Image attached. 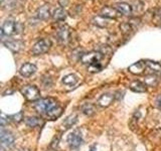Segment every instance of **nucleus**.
I'll use <instances>...</instances> for the list:
<instances>
[{
    "instance_id": "1",
    "label": "nucleus",
    "mask_w": 161,
    "mask_h": 151,
    "mask_svg": "<svg viewBox=\"0 0 161 151\" xmlns=\"http://www.w3.org/2000/svg\"><path fill=\"white\" fill-rule=\"evenodd\" d=\"M58 104L57 100L53 98H44L36 101V103L34 104V108L39 114L47 116L50 111L58 107Z\"/></svg>"
},
{
    "instance_id": "2",
    "label": "nucleus",
    "mask_w": 161,
    "mask_h": 151,
    "mask_svg": "<svg viewBox=\"0 0 161 151\" xmlns=\"http://www.w3.org/2000/svg\"><path fill=\"white\" fill-rule=\"evenodd\" d=\"M102 59L103 54L100 52H90L80 57V62H82V64H87L88 67H90V65H93L95 64H99Z\"/></svg>"
},
{
    "instance_id": "3",
    "label": "nucleus",
    "mask_w": 161,
    "mask_h": 151,
    "mask_svg": "<svg viewBox=\"0 0 161 151\" xmlns=\"http://www.w3.org/2000/svg\"><path fill=\"white\" fill-rule=\"evenodd\" d=\"M21 94L26 98V100L31 101V102L32 101H38L40 97L39 90L35 86H31V85L24 86L21 89Z\"/></svg>"
},
{
    "instance_id": "4",
    "label": "nucleus",
    "mask_w": 161,
    "mask_h": 151,
    "mask_svg": "<svg viewBox=\"0 0 161 151\" xmlns=\"http://www.w3.org/2000/svg\"><path fill=\"white\" fill-rule=\"evenodd\" d=\"M50 47H52V42H50L49 39H47V38L40 39L33 45L32 53L34 55H39V54L45 53L50 48Z\"/></svg>"
},
{
    "instance_id": "5",
    "label": "nucleus",
    "mask_w": 161,
    "mask_h": 151,
    "mask_svg": "<svg viewBox=\"0 0 161 151\" xmlns=\"http://www.w3.org/2000/svg\"><path fill=\"white\" fill-rule=\"evenodd\" d=\"M83 142V136L79 129L74 130L72 133H69L68 136V143L72 149L79 148Z\"/></svg>"
},
{
    "instance_id": "6",
    "label": "nucleus",
    "mask_w": 161,
    "mask_h": 151,
    "mask_svg": "<svg viewBox=\"0 0 161 151\" xmlns=\"http://www.w3.org/2000/svg\"><path fill=\"white\" fill-rule=\"evenodd\" d=\"M18 26L19 24L17 22L13 21V20H6L3 24H2V27H1V34L2 36L5 35H13L15 33L18 32Z\"/></svg>"
},
{
    "instance_id": "7",
    "label": "nucleus",
    "mask_w": 161,
    "mask_h": 151,
    "mask_svg": "<svg viewBox=\"0 0 161 151\" xmlns=\"http://www.w3.org/2000/svg\"><path fill=\"white\" fill-rule=\"evenodd\" d=\"M57 38L60 43H68L70 39V30L68 26H62L57 31Z\"/></svg>"
},
{
    "instance_id": "8",
    "label": "nucleus",
    "mask_w": 161,
    "mask_h": 151,
    "mask_svg": "<svg viewBox=\"0 0 161 151\" xmlns=\"http://www.w3.org/2000/svg\"><path fill=\"white\" fill-rule=\"evenodd\" d=\"M0 140H1V145L3 147L9 148L14 144V136L8 132V131L1 130V136H0Z\"/></svg>"
},
{
    "instance_id": "9",
    "label": "nucleus",
    "mask_w": 161,
    "mask_h": 151,
    "mask_svg": "<svg viewBox=\"0 0 161 151\" xmlns=\"http://www.w3.org/2000/svg\"><path fill=\"white\" fill-rule=\"evenodd\" d=\"M36 65L33 64H24L21 68H20L19 70V73L20 75L22 76V77L24 78H29V77H31V76L36 72Z\"/></svg>"
},
{
    "instance_id": "10",
    "label": "nucleus",
    "mask_w": 161,
    "mask_h": 151,
    "mask_svg": "<svg viewBox=\"0 0 161 151\" xmlns=\"http://www.w3.org/2000/svg\"><path fill=\"white\" fill-rule=\"evenodd\" d=\"M146 67H147V65H146V62L139 60V62L131 64L130 67L128 68V70L133 75H141V74L144 73Z\"/></svg>"
},
{
    "instance_id": "11",
    "label": "nucleus",
    "mask_w": 161,
    "mask_h": 151,
    "mask_svg": "<svg viewBox=\"0 0 161 151\" xmlns=\"http://www.w3.org/2000/svg\"><path fill=\"white\" fill-rule=\"evenodd\" d=\"M4 44L7 48H9L10 50H12L14 53L19 52L24 45V43L21 40H18V39H8L6 42H4Z\"/></svg>"
},
{
    "instance_id": "12",
    "label": "nucleus",
    "mask_w": 161,
    "mask_h": 151,
    "mask_svg": "<svg viewBox=\"0 0 161 151\" xmlns=\"http://www.w3.org/2000/svg\"><path fill=\"white\" fill-rule=\"evenodd\" d=\"M114 97L115 96L112 94H104V95L101 96L100 99L98 100V105L101 106V107H103V108L109 107L114 101Z\"/></svg>"
},
{
    "instance_id": "13",
    "label": "nucleus",
    "mask_w": 161,
    "mask_h": 151,
    "mask_svg": "<svg viewBox=\"0 0 161 151\" xmlns=\"http://www.w3.org/2000/svg\"><path fill=\"white\" fill-rule=\"evenodd\" d=\"M101 15L106 18H116L118 15V10L111 6H105L101 10Z\"/></svg>"
},
{
    "instance_id": "14",
    "label": "nucleus",
    "mask_w": 161,
    "mask_h": 151,
    "mask_svg": "<svg viewBox=\"0 0 161 151\" xmlns=\"http://www.w3.org/2000/svg\"><path fill=\"white\" fill-rule=\"evenodd\" d=\"M36 16L42 20H47L50 16L49 6L47 4H44L42 6H40L36 11Z\"/></svg>"
},
{
    "instance_id": "15",
    "label": "nucleus",
    "mask_w": 161,
    "mask_h": 151,
    "mask_svg": "<svg viewBox=\"0 0 161 151\" xmlns=\"http://www.w3.org/2000/svg\"><path fill=\"white\" fill-rule=\"evenodd\" d=\"M146 86L147 85L140 82V81H134V82L130 84V89L135 93H144L146 92V90H147Z\"/></svg>"
},
{
    "instance_id": "16",
    "label": "nucleus",
    "mask_w": 161,
    "mask_h": 151,
    "mask_svg": "<svg viewBox=\"0 0 161 151\" xmlns=\"http://www.w3.org/2000/svg\"><path fill=\"white\" fill-rule=\"evenodd\" d=\"M116 9L118 10L119 13H122L123 15H130L132 13V7H131V5L125 2H120L116 4Z\"/></svg>"
},
{
    "instance_id": "17",
    "label": "nucleus",
    "mask_w": 161,
    "mask_h": 151,
    "mask_svg": "<svg viewBox=\"0 0 161 151\" xmlns=\"http://www.w3.org/2000/svg\"><path fill=\"white\" fill-rule=\"evenodd\" d=\"M25 123L30 128H35V127H38V126H42L43 124L42 120L40 118L37 117H28L25 120Z\"/></svg>"
},
{
    "instance_id": "18",
    "label": "nucleus",
    "mask_w": 161,
    "mask_h": 151,
    "mask_svg": "<svg viewBox=\"0 0 161 151\" xmlns=\"http://www.w3.org/2000/svg\"><path fill=\"white\" fill-rule=\"evenodd\" d=\"M93 22H94V24H96L99 27H106L108 25L109 20H108V18L102 16V15H98V16H95L93 18Z\"/></svg>"
},
{
    "instance_id": "19",
    "label": "nucleus",
    "mask_w": 161,
    "mask_h": 151,
    "mask_svg": "<svg viewBox=\"0 0 161 151\" xmlns=\"http://www.w3.org/2000/svg\"><path fill=\"white\" fill-rule=\"evenodd\" d=\"M82 112L85 114V115H87V116H93L96 112V108H95V106L93 104H91V103H86L82 106Z\"/></svg>"
},
{
    "instance_id": "20",
    "label": "nucleus",
    "mask_w": 161,
    "mask_h": 151,
    "mask_svg": "<svg viewBox=\"0 0 161 151\" xmlns=\"http://www.w3.org/2000/svg\"><path fill=\"white\" fill-rule=\"evenodd\" d=\"M53 17L54 20H58V21H64V20L67 18V12H65L63 8H58L54 10Z\"/></svg>"
},
{
    "instance_id": "21",
    "label": "nucleus",
    "mask_w": 161,
    "mask_h": 151,
    "mask_svg": "<svg viewBox=\"0 0 161 151\" xmlns=\"http://www.w3.org/2000/svg\"><path fill=\"white\" fill-rule=\"evenodd\" d=\"M146 65H147L148 69L154 74H161V64L159 63L147 60V62H146Z\"/></svg>"
},
{
    "instance_id": "22",
    "label": "nucleus",
    "mask_w": 161,
    "mask_h": 151,
    "mask_svg": "<svg viewBox=\"0 0 161 151\" xmlns=\"http://www.w3.org/2000/svg\"><path fill=\"white\" fill-rule=\"evenodd\" d=\"M63 113V108L62 107H59V106H58V107H55L54 109H53L50 112L45 116L47 118H48L49 120H54V119H57L58 118L60 115H62Z\"/></svg>"
},
{
    "instance_id": "23",
    "label": "nucleus",
    "mask_w": 161,
    "mask_h": 151,
    "mask_svg": "<svg viewBox=\"0 0 161 151\" xmlns=\"http://www.w3.org/2000/svg\"><path fill=\"white\" fill-rule=\"evenodd\" d=\"M77 121H78V116L75 114H74V115H69V117L65 118L63 124H64V127L68 129V128L73 127V126L77 123Z\"/></svg>"
},
{
    "instance_id": "24",
    "label": "nucleus",
    "mask_w": 161,
    "mask_h": 151,
    "mask_svg": "<svg viewBox=\"0 0 161 151\" xmlns=\"http://www.w3.org/2000/svg\"><path fill=\"white\" fill-rule=\"evenodd\" d=\"M78 82V77L74 74H70L63 78V83L67 86H75Z\"/></svg>"
},
{
    "instance_id": "25",
    "label": "nucleus",
    "mask_w": 161,
    "mask_h": 151,
    "mask_svg": "<svg viewBox=\"0 0 161 151\" xmlns=\"http://www.w3.org/2000/svg\"><path fill=\"white\" fill-rule=\"evenodd\" d=\"M158 83V79L156 78L155 75H149L145 77V84L147 86H151V87H154Z\"/></svg>"
},
{
    "instance_id": "26",
    "label": "nucleus",
    "mask_w": 161,
    "mask_h": 151,
    "mask_svg": "<svg viewBox=\"0 0 161 151\" xmlns=\"http://www.w3.org/2000/svg\"><path fill=\"white\" fill-rule=\"evenodd\" d=\"M8 118H9V120H11L14 123H20L23 119V113L20 111V112H18L16 114H13L11 116H9Z\"/></svg>"
},
{
    "instance_id": "27",
    "label": "nucleus",
    "mask_w": 161,
    "mask_h": 151,
    "mask_svg": "<svg viewBox=\"0 0 161 151\" xmlns=\"http://www.w3.org/2000/svg\"><path fill=\"white\" fill-rule=\"evenodd\" d=\"M120 28L123 31V33H125V34H128L129 32H131V30H133L132 25H131L129 22H126V23L121 24L120 25Z\"/></svg>"
},
{
    "instance_id": "28",
    "label": "nucleus",
    "mask_w": 161,
    "mask_h": 151,
    "mask_svg": "<svg viewBox=\"0 0 161 151\" xmlns=\"http://www.w3.org/2000/svg\"><path fill=\"white\" fill-rule=\"evenodd\" d=\"M102 70V65H101V63L99 64H95L93 65H90L88 67V70L91 73H97V72H100V70Z\"/></svg>"
},
{
    "instance_id": "29",
    "label": "nucleus",
    "mask_w": 161,
    "mask_h": 151,
    "mask_svg": "<svg viewBox=\"0 0 161 151\" xmlns=\"http://www.w3.org/2000/svg\"><path fill=\"white\" fill-rule=\"evenodd\" d=\"M8 117H7V119L5 118V116L4 115H2V117H1V127H2V129L4 128V126L6 125V123H8Z\"/></svg>"
},
{
    "instance_id": "30",
    "label": "nucleus",
    "mask_w": 161,
    "mask_h": 151,
    "mask_svg": "<svg viewBox=\"0 0 161 151\" xmlns=\"http://www.w3.org/2000/svg\"><path fill=\"white\" fill-rule=\"evenodd\" d=\"M58 3L62 7H64L69 4V0H58Z\"/></svg>"
},
{
    "instance_id": "31",
    "label": "nucleus",
    "mask_w": 161,
    "mask_h": 151,
    "mask_svg": "<svg viewBox=\"0 0 161 151\" xmlns=\"http://www.w3.org/2000/svg\"><path fill=\"white\" fill-rule=\"evenodd\" d=\"M156 104H157L158 108H160V109H161V94H160V95L158 96L157 100H156Z\"/></svg>"
},
{
    "instance_id": "32",
    "label": "nucleus",
    "mask_w": 161,
    "mask_h": 151,
    "mask_svg": "<svg viewBox=\"0 0 161 151\" xmlns=\"http://www.w3.org/2000/svg\"><path fill=\"white\" fill-rule=\"evenodd\" d=\"M96 150H97V148H96L95 145H93L92 147H91V149H90V151H96Z\"/></svg>"
}]
</instances>
